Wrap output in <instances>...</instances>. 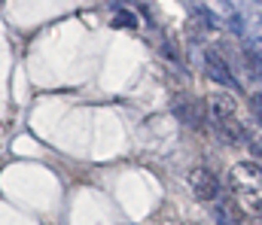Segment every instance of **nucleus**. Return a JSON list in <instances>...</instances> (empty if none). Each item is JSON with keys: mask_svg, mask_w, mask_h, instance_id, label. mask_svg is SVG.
I'll return each instance as SVG.
<instances>
[{"mask_svg": "<svg viewBox=\"0 0 262 225\" xmlns=\"http://www.w3.org/2000/svg\"><path fill=\"white\" fill-rule=\"evenodd\" d=\"M204 73L210 76L213 82L226 85V88H241L238 76L232 73V64H229L216 49H204Z\"/></svg>", "mask_w": 262, "mask_h": 225, "instance_id": "f257e3e1", "label": "nucleus"}, {"mask_svg": "<svg viewBox=\"0 0 262 225\" xmlns=\"http://www.w3.org/2000/svg\"><path fill=\"white\" fill-rule=\"evenodd\" d=\"M229 186L235 192H256L262 186V170L253 161H238L232 170H229Z\"/></svg>", "mask_w": 262, "mask_h": 225, "instance_id": "f03ea898", "label": "nucleus"}, {"mask_svg": "<svg viewBox=\"0 0 262 225\" xmlns=\"http://www.w3.org/2000/svg\"><path fill=\"white\" fill-rule=\"evenodd\" d=\"M189 186H192V195L198 201H213L220 195V180L207 167H192L189 170Z\"/></svg>", "mask_w": 262, "mask_h": 225, "instance_id": "7ed1b4c3", "label": "nucleus"}, {"mask_svg": "<svg viewBox=\"0 0 262 225\" xmlns=\"http://www.w3.org/2000/svg\"><path fill=\"white\" fill-rule=\"evenodd\" d=\"M174 116L183 125H189V128H201V122H204V104L189 101V97H180V101H174Z\"/></svg>", "mask_w": 262, "mask_h": 225, "instance_id": "20e7f679", "label": "nucleus"}, {"mask_svg": "<svg viewBox=\"0 0 262 225\" xmlns=\"http://www.w3.org/2000/svg\"><path fill=\"white\" fill-rule=\"evenodd\" d=\"M207 116L213 119H235L238 116V101L232 94H210L207 97Z\"/></svg>", "mask_w": 262, "mask_h": 225, "instance_id": "39448f33", "label": "nucleus"}, {"mask_svg": "<svg viewBox=\"0 0 262 225\" xmlns=\"http://www.w3.org/2000/svg\"><path fill=\"white\" fill-rule=\"evenodd\" d=\"M110 24H113V28H134V24H137V15H134L131 9H119Z\"/></svg>", "mask_w": 262, "mask_h": 225, "instance_id": "423d86ee", "label": "nucleus"}, {"mask_svg": "<svg viewBox=\"0 0 262 225\" xmlns=\"http://www.w3.org/2000/svg\"><path fill=\"white\" fill-rule=\"evenodd\" d=\"M250 110H253V119L262 125V91H253V97H250Z\"/></svg>", "mask_w": 262, "mask_h": 225, "instance_id": "0eeeda50", "label": "nucleus"}, {"mask_svg": "<svg viewBox=\"0 0 262 225\" xmlns=\"http://www.w3.org/2000/svg\"><path fill=\"white\" fill-rule=\"evenodd\" d=\"M250 155H253V164L262 170V143H253V146H250Z\"/></svg>", "mask_w": 262, "mask_h": 225, "instance_id": "6e6552de", "label": "nucleus"}, {"mask_svg": "<svg viewBox=\"0 0 262 225\" xmlns=\"http://www.w3.org/2000/svg\"><path fill=\"white\" fill-rule=\"evenodd\" d=\"M229 28H232L235 34H241V31H244V21H241L238 15H232V21H229Z\"/></svg>", "mask_w": 262, "mask_h": 225, "instance_id": "1a4fd4ad", "label": "nucleus"}, {"mask_svg": "<svg viewBox=\"0 0 262 225\" xmlns=\"http://www.w3.org/2000/svg\"><path fill=\"white\" fill-rule=\"evenodd\" d=\"M256 207H259V210H262V201H259V204H256Z\"/></svg>", "mask_w": 262, "mask_h": 225, "instance_id": "9d476101", "label": "nucleus"}]
</instances>
